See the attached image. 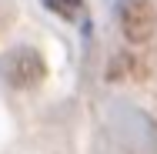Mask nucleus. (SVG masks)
<instances>
[{
	"instance_id": "obj_1",
	"label": "nucleus",
	"mask_w": 157,
	"mask_h": 154,
	"mask_svg": "<svg viewBox=\"0 0 157 154\" xmlns=\"http://www.w3.org/2000/svg\"><path fill=\"white\" fill-rule=\"evenodd\" d=\"M0 77L13 91H30L47 77V64L33 47H13L0 57Z\"/></svg>"
},
{
	"instance_id": "obj_2",
	"label": "nucleus",
	"mask_w": 157,
	"mask_h": 154,
	"mask_svg": "<svg viewBox=\"0 0 157 154\" xmlns=\"http://www.w3.org/2000/svg\"><path fill=\"white\" fill-rule=\"evenodd\" d=\"M117 20L130 44H147L157 27V10L151 0H124L117 10Z\"/></svg>"
},
{
	"instance_id": "obj_3",
	"label": "nucleus",
	"mask_w": 157,
	"mask_h": 154,
	"mask_svg": "<svg viewBox=\"0 0 157 154\" xmlns=\"http://www.w3.org/2000/svg\"><path fill=\"white\" fill-rule=\"evenodd\" d=\"M44 3L60 17H77L80 14V0H44Z\"/></svg>"
}]
</instances>
